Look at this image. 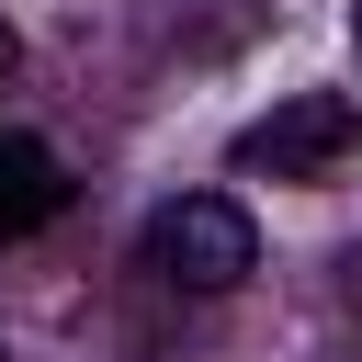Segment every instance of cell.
I'll return each instance as SVG.
<instances>
[{
	"instance_id": "1",
	"label": "cell",
	"mask_w": 362,
	"mask_h": 362,
	"mask_svg": "<svg viewBox=\"0 0 362 362\" xmlns=\"http://www.w3.org/2000/svg\"><path fill=\"white\" fill-rule=\"evenodd\" d=\"M249 260H260V226L226 192H181V204L147 215V272L181 283V294H226V283H249Z\"/></svg>"
},
{
	"instance_id": "2",
	"label": "cell",
	"mask_w": 362,
	"mask_h": 362,
	"mask_svg": "<svg viewBox=\"0 0 362 362\" xmlns=\"http://www.w3.org/2000/svg\"><path fill=\"white\" fill-rule=\"evenodd\" d=\"M362 147V113H351V90H294V102H272L260 124H238V170H272V181H317V170H339Z\"/></svg>"
},
{
	"instance_id": "3",
	"label": "cell",
	"mask_w": 362,
	"mask_h": 362,
	"mask_svg": "<svg viewBox=\"0 0 362 362\" xmlns=\"http://www.w3.org/2000/svg\"><path fill=\"white\" fill-rule=\"evenodd\" d=\"M57 215H68V158L45 136H11L0 124V238H34Z\"/></svg>"
},
{
	"instance_id": "4",
	"label": "cell",
	"mask_w": 362,
	"mask_h": 362,
	"mask_svg": "<svg viewBox=\"0 0 362 362\" xmlns=\"http://www.w3.org/2000/svg\"><path fill=\"white\" fill-rule=\"evenodd\" d=\"M11 68H23V34H11V23H0V79H11Z\"/></svg>"
},
{
	"instance_id": "5",
	"label": "cell",
	"mask_w": 362,
	"mask_h": 362,
	"mask_svg": "<svg viewBox=\"0 0 362 362\" xmlns=\"http://www.w3.org/2000/svg\"><path fill=\"white\" fill-rule=\"evenodd\" d=\"M351 45H362V11H351Z\"/></svg>"
},
{
	"instance_id": "6",
	"label": "cell",
	"mask_w": 362,
	"mask_h": 362,
	"mask_svg": "<svg viewBox=\"0 0 362 362\" xmlns=\"http://www.w3.org/2000/svg\"><path fill=\"white\" fill-rule=\"evenodd\" d=\"M0 362H11V351H0Z\"/></svg>"
}]
</instances>
